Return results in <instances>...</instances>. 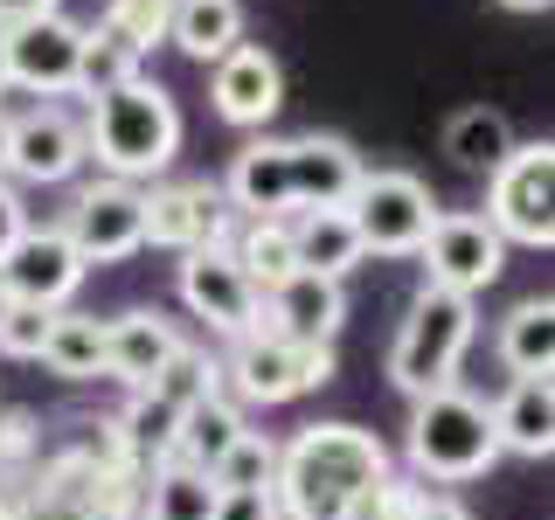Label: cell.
Listing matches in <instances>:
<instances>
[{
    "instance_id": "14",
    "label": "cell",
    "mask_w": 555,
    "mask_h": 520,
    "mask_svg": "<svg viewBox=\"0 0 555 520\" xmlns=\"http://www.w3.org/2000/svg\"><path fill=\"white\" fill-rule=\"evenodd\" d=\"M181 306L195 312L208 334H222V340H243V334L264 326V291L243 277V264H236L230 250L181 257Z\"/></svg>"
},
{
    "instance_id": "21",
    "label": "cell",
    "mask_w": 555,
    "mask_h": 520,
    "mask_svg": "<svg viewBox=\"0 0 555 520\" xmlns=\"http://www.w3.org/2000/svg\"><path fill=\"white\" fill-rule=\"evenodd\" d=\"M292 264L320 277H347L361 264V236L347 222V208H299L292 216Z\"/></svg>"
},
{
    "instance_id": "39",
    "label": "cell",
    "mask_w": 555,
    "mask_h": 520,
    "mask_svg": "<svg viewBox=\"0 0 555 520\" xmlns=\"http://www.w3.org/2000/svg\"><path fill=\"white\" fill-rule=\"evenodd\" d=\"M0 520H28V485L14 472H0Z\"/></svg>"
},
{
    "instance_id": "29",
    "label": "cell",
    "mask_w": 555,
    "mask_h": 520,
    "mask_svg": "<svg viewBox=\"0 0 555 520\" xmlns=\"http://www.w3.org/2000/svg\"><path fill=\"white\" fill-rule=\"evenodd\" d=\"M139 395H153V403H167L173 416H181V410L208 403V395H222V361L208 354V347L181 340V347H173V361H167V368L153 375V381H146Z\"/></svg>"
},
{
    "instance_id": "24",
    "label": "cell",
    "mask_w": 555,
    "mask_h": 520,
    "mask_svg": "<svg viewBox=\"0 0 555 520\" xmlns=\"http://www.w3.org/2000/svg\"><path fill=\"white\" fill-rule=\"evenodd\" d=\"M222 250L243 264V277H250L257 291H271L278 277H292L299 264H292V216H236V230Z\"/></svg>"
},
{
    "instance_id": "44",
    "label": "cell",
    "mask_w": 555,
    "mask_h": 520,
    "mask_svg": "<svg viewBox=\"0 0 555 520\" xmlns=\"http://www.w3.org/2000/svg\"><path fill=\"white\" fill-rule=\"evenodd\" d=\"M0 98H8V63H0Z\"/></svg>"
},
{
    "instance_id": "35",
    "label": "cell",
    "mask_w": 555,
    "mask_h": 520,
    "mask_svg": "<svg viewBox=\"0 0 555 520\" xmlns=\"http://www.w3.org/2000/svg\"><path fill=\"white\" fill-rule=\"evenodd\" d=\"M49 306H28V299H0V354L8 361H42V340H49Z\"/></svg>"
},
{
    "instance_id": "12",
    "label": "cell",
    "mask_w": 555,
    "mask_h": 520,
    "mask_svg": "<svg viewBox=\"0 0 555 520\" xmlns=\"http://www.w3.org/2000/svg\"><path fill=\"white\" fill-rule=\"evenodd\" d=\"M77 49H83V22L69 14H35V22L0 28V63H8V91H35V98H77Z\"/></svg>"
},
{
    "instance_id": "13",
    "label": "cell",
    "mask_w": 555,
    "mask_h": 520,
    "mask_svg": "<svg viewBox=\"0 0 555 520\" xmlns=\"http://www.w3.org/2000/svg\"><path fill=\"white\" fill-rule=\"evenodd\" d=\"M83 271L91 264L69 250L63 222H28V230L8 243V257H0V299H28V306L63 312L69 299H77Z\"/></svg>"
},
{
    "instance_id": "1",
    "label": "cell",
    "mask_w": 555,
    "mask_h": 520,
    "mask_svg": "<svg viewBox=\"0 0 555 520\" xmlns=\"http://www.w3.org/2000/svg\"><path fill=\"white\" fill-rule=\"evenodd\" d=\"M389 465V444L361 424H306L292 444H278V472H271V499L285 520H340V507L375 485Z\"/></svg>"
},
{
    "instance_id": "26",
    "label": "cell",
    "mask_w": 555,
    "mask_h": 520,
    "mask_svg": "<svg viewBox=\"0 0 555 520\" xmlns=\"http://www.w3.org/2000/svg\"><path fill=\"white\" fill-rule=\"evenodd\" d=\"M507 153H514V132H507V118H500L493 104H465V112H451L444 160L459 167V173H493Z\"/></svg>"
},
{
    "instance_id": "16",
    "label": "cell",
    "mask_w": 555,
    "mask_h": 520,
    "mask_svg": "<svg viewBox=\"0 0 555 520\" xmlns=\"http://www.w3.org/2000/svg\"><path fill=\"white\" fill-rule=\"evenodd\" d=\"M361 153L347 146L340 132H299L285 139V181H292V216L299 208H347V195H354L361 181Z\"/></svg>"
},
{
    "instance_id": "5",
    "label": "cell",
    "mask_w": 555,
    "mask_h": 520,
    "mask_svg": "<svg viewBox=\"0 0 555 520\" xmlns=\"http://www.w3.org/2000/svg\"><path fill=\"white\" fill-rule=\"evenodd\" d=\"M222 381H230V403H299L312 395L320 381H334V340H292V334H271V326H257V334L230 340V354H222Z\"/></svg>"
},
{
    "instance_id": "11",
    "label": "cell",
    "mask_w": 555,
    "mask_h": 520,
    "mask_svg": "<svg viewBox=\"0 0 555 520\" xmlns=\"http://www.w3.org/2000/svg\"><path fill=\"white\" fill-rule=\"evenodd\" d=\"M77 167H83V112H69L63 98H35L22 118H8V167H0V181L56 187Z\"/></svg>"
},
{
    "instance_id": "7",
    "label": "cell",
    "mask_w": 555,
    "mask_h": 520,
    "mask_svg": "<svg viewBox=\"0 0 555 520\" xmlns=\"http://www.w3.org/2000/svg\"><path fill=\"white\" fill-rule=\"evenodd\" d=\"M486 222L500 230V243H520V250H548L555 243V146L548 139L514 146L486 173Z\"/></svg>"
},
{
    "instance_id": "32",
    "label": "cell",
    "mask_w": 555,
    "mask_h": 520,
    "mask_svg": "<svg viewBox=\"0 0 555 520\" xmlns=\"http://www.w3.org/2000/svg\"><path fill=\"white\" fill-rule=\"evenodd\" d=\"M340 520H424V485L410 472H382L375 485H361L340 507Z\"/></svg>"
},
{
    "instance_id": "18",
    "label": "cell",
    "mask_w": 555,
    "mask_h": 520,
    "mask_svg": "<svg viewBox=\"0 0 555 520\" xmlns=\"http://www.w3.org/2000/svg\"><path fill=\"white\" fill-rule=\"evenodd\" d=\"M264 326L271 334H292V340H334L347 326V291L340 277H320V271H292L264 291Z\"/></svg>"
},
{
    "instance_id": "20",
    "label": "cell",
    "mask_w": 555,
    "mask_h": 520,
    "mask_svg": "<svg viewBox=\"0 0 555 520\" xmlns=\"http://www.w3.org/2000/svg\"><path fill=\"white\" fill-rule=\"evenodd\" d=\"M236 216H292V181H285V139H250L222 181Z\"/></svg>"
},
{
    "instance_id": "9",
    "label": "cell",
    "mask_w": 555,
    "mask_h": 520,
    "mask_svg": "<svg viewBox=\"0 0 555 520\" xmlns=\"http://www.w3.org/2000/svg\"><path fill=\"white\" fill-rule=\"evenodd\" d=\"M424 285L438 291H459V299H479L486 285H500V271H507V243H500V230L486 216H473V208H438V222H430L424 236Z\"/></svg>"
},
{
    "instance_id": "30",
    "label": "cell",
    "mask_w": 555,
    "mask_h": 520,
    "mask_svg": "<svg viewBox=\"0 0 555 520\" xmlns=\"http://www.w3.org/2000/svg\"><path fill=\"white\" fill-rule=\"evenodd\" d=\"M173 416L167 403H153V395H132L126 416H112V438L126 444V458L139 465V472H153V465H167L173 458Z\"/></svg>"
},
{
    "instance_id": "43",
    "label": "cell",
    "mask_w": 555,
    "mask_h": 520,
    "mask_svg": "<svg viewBox=\"0 0 555 520\" xmlns=\"http://www.w3.org/2000/svg\"><path fill=\"white\" fill-rule=\"evenodd\" d=\"M500 8H520V14H542L548 0H500Z\"/></svg>"
},
{
    "instance_id": "34",
    "label": "cell",
    "mask_w": 555,
    "mask_h": 520,
    "mask_svg": "<svg viewBox=\"0 0 555 520\" xmlns=\"http://www.w3.org/2000/svg\"><path fill=\"white\" fill-rule=\"evenodd\" d=\"M104 28L118 35V42L132 49V56H146V49L167 42V22H173V0H112V8L98 14Z\"/></svg>"
},
{
    "instance_id": "31",
    "label": "cell",
    "mask_w": 555,
    "mask_h": 520,
    "mask_svg": "<svg viewBox=\"0 0 555 520\" xmlns=\"http://www.w3.org/2000/svg\"><path fill=\"white\" fill-rule=\"evenodd\" d=\"M126 77H139V56L104 22H91V28H83V49H77V98L91 104L98 91H118Z\"/></svg>"
},
{
    "instance_id": "28",
    "label": "cell",
    "mask_w": 555,
    "mask_h": 520,
    "mask_svg": "<svg viewBox=\"0 0 555 520\" xmlns=\"http://www.w3.org/2000/svg\"><path fill=\"white\" fill-rule=\"evenodd\" d=\"M500 361L514 375H548L555 368V306L548 299H520L500 320Z\"/></svg>"
},
{
    "instance_id": "4",
    "label": "cell",
    "mask_w": 555,
    "mask_h": 520,
    "mask_svg": "<svg viewBox=\"0 0 555 520\" xmlns=\"http://www.w3.org/2000/svg\"><path fill=\"white\" fill-rule=\"evenodd\" d=\"M479 334V306L473 299H459V291H438V285H424L410 299L403 312V326H396V347H389V381L410 395H438L459 381V361H465V347H473Z\"/></svg>"
},
{
    "instance_id": "38",
    "label": "cell",
    "mask_w": 555,
    "mask_h": 520,
    "mask_svg": "<svg viewBox=\"0 0 555 520\" xmlns=\"http://www.w3.org/2000/svg\"><path fill=\"white\" fill-rule=\"evenodd\" d=\"M28 230V208H22V195H14V181H0V257H8V243Z\"/></svg>"
},
{
    "instance_id": "19",
    "label": "cell",
    "mask_w": 555,
    "mask_h": 520,
    "mask_svg": "<svg viewBox=\"0 0 555 520\" xmlns=\"http://www.w3.org/2000/svg\"><path fill=\"white\" fill-rule=\"evenodd\" d=\"M493 438L514 458H548L555 451V389L548 375H514V389L493 403Z\"/></svg>"
},
{
    "instance_id": "23",
    "label": "cell",
    "mask_w": 555,
    "mask_h": 520,
    "mask_svg": "<svg viewBox=\"0 0 555 520\" xmlns=\"http://www.w3.org/2000/svg\"><path fill=\"white\" fill-rule=\"evenodd\" d=\"M167 42L195 63H222L243 42V0H173Z\"/></svg>"
},
{
    "instance_id": "27",
    "label": "cell",
    "mask_w": 555,
    "mask_h": 520,
    "mask_svg": "<svg viewBox=\"0 0 555 520\" xmlns=\"http://www.w3.org/2000/svg\"><path fill=\"white\" fill-rule=\"evenodd\" d=\"M42 368L63 381H104V320L91 312H56L42 340Z\"/></svg>"
},
{
    "instance_id": "42",
    "label": "cell",
    "mask_w": 555,
    "mask_h": 520,
    "mask_svg": "<svg viewBox=\"0 0 555 520\" xmlns=\"http://www.w3.org/2000/svg\"><path fill=\"white\" fill-rule=\"evenodd\" d=\"M8 118H14V112L0 104V167H8Z\"/></svg>"
},
{
    "instance_id": "15",
    "label": "cell",
    "mask_w": 555,
    "mask_h": 520,
    "mask_svg": "<svg viewBox=\"0 0 555 520\" xmlns=\"http://www.w3.org/2000/svg\"><path fill=\"white\" fill-rule=\"evenodd\" d=\"M216 77H208V98H216V118L236 132H264L278 118V104H285V69H278L271 49L257 42H236L222 63H208Z\"/></svg>"
},
{
    "instance_id": "2",
    "label": "cell",
    "mask_w": 555,
    "mask_h": 520,
    "mask_svg": "<svg viewBox=\"0 0 555 520\" xmlns=\"http://www.w3.org/2000/svg\"><path fill=\"white\" fill-rule=\"evenodd\" d=\"M173 153H181V104L146 69L83 104V160H98L104 181H160Z\"/></svg>"
},
{
    "instance_id": "10",
    "label": "cell",
    "mask_w": 555,
    "mask_h": 520,
    "mask_svg": "<svg viewBox=\"0 0 555 520\" xmlns=\"http://www.w3.org/2000/svg\"><path fill=\"white\" fill-rule=\"evenodd\" d=\"M63 236L83 264H126L132 250H146V208H139L132 181H83L63 208Z\"/></svg>"
},
{
    "instance_id": "25",
    "label": "cell",
    "mask_w": 555,
    "mask_h": 520,
    "mask_svg": "<svg viewBox=\"0 0 555 520\" xmlns=\"http://www.w3.org/2000/svg\"><path fill=\"white\" fill-rule=\"evenodd\" d=\"M139 520H216V479L195 465H153L139 485Z\"/></svg>"
},
{
    "instance_id": "36",
    "label": "cell",
    "mask_w": 555,
    "mask_h": 520,
    "mask_svg": "<svg viewBox=\"0 0 555 520\" xmlns=\"http://www.w3.org/2000/svg\"><path fill=\"white\" fill-rule=\"evenodd\" d=\"M28 458H35V416L28 410H0V472L22 479Z\"/></svg>"
},
{
    "instance_id": "33",
    "label": "cell",
    "mask_w": 555,
    "mask_h": 520,
    "mask_svg": "<svg viewBox=\"0 0 555 520\" xmlns=\"http://www.w3.org/2000/svg\"><path fill=\"white\" fill-rule=\"evenodd\" d=\"M271 472H278V444L264 438V430H243V438L230 444V458H222L208 479H216V493H264Z\"/></svg>"
},
{
    "instance_id": "8",
    "label": "cell",
    "mask_w": 555,
    "mask_h": 520,
    "mask_svg": "<svg viewBox=\"0 0 555 520\" xmlns=\"http://www.w3.org/2000/svg\"><path fill=\"white\" fill-rule=\"evenodd\" d=\"M139 208H146V243H160L173 257L222 250L236 230V208L222 195V181H153L139 187Z\"/></svg>"
},
{
    "instance_id": "17",
    "label": "cell",
    "mask_w": 555,
    "mask_h": 520,
    "mask_svg": "<svg viewBox=\"0 0 555 520\" xmlns=\"http://www.w3.org/2000/svg\"><path fill=\"white\" fill-rule=\"evenodd\" d=\"M173 347H181V326L167 312H153V306L118 312V320H104V381H126L139 395L173 361Z\"/></svg>"
},
{
    "instance_id": "40",
    "label": "cell",
    "mask_w": 555,
    "mask_h": 520,
    "mask_svg": "<svg viewBox=\"0 0 555 520\" xmlns=\"http://www.w3.org/2000/svg\"><path fill=\"white\" fill-rule=\"evenodd\" d=\"M63 0H0V28H14V22H35V14H56Z\"/></svg>"
},
{
    "instance_id": "22",
    "label": "cell",
    "mask_w": 555,
    "mask_h": 520,
    "mask_svg": "<svg viewBox=\"0 0 555 520\" xmlns=\"http://www.w3.org/2000/svg\"><path fill=\"white\" fill-rule=\"evenodd\" d=\"M243 403L230 395H208V403L181 410V424H173V465H195V472H216L222 458H230V444L243 438Z\"/></svg>"
},
{
    "instance_id": "41",
    "label": "cell",
    "mask_w": 555,
    "mask_h": 520,
    "mask_svg": "<svg viewBox=\"0 0 555 520\" xmlns=\"http://www.w3.org/2000/svg\"><path fill=\"white\" fill-rule=\"evenodd\" d=\"M424 520H473V514H465L459 493H430V485H424Z\"/></svg>"
},
{
    "instance_id": "37",
    "label": "cell",
    "mask_w": 555,
    "mask_h": 520,
    "mask_svg": "<svg viewBox=\"0 0 555 520\" xmlns=\"http://www.w3.org/2000/svg\"><path fill=\"white\" fill-rule=\"evenodd\" d=\"M216 520H285V514H278V499L264 485V493H216Z\"/></svg>"
},
{
    "instance_id": "6",
    "label": "cell",
    "mask_w": 555,
    "mask_h": 520,
    "mask_svg": "<svg viewBox=\"0 0 555 520\" xmlns=\"http://www.w3.org/2000/svg\"><path fill=\"white\" fill-rule=\"evenodd\" d=\"M347 222L361 236V257H416L438 222V202L430 187L403 167H369L347 195Z\"/></svg>"
},
{
    "instance_id": "3",
    "label": "cell",
    "mask_w": 555,
    "mask_h": 520,
    "mask_svg": "<svg viewBox=\"0 0 555 520\" xmlns=\"http://www.w3.org/2000/svg\"><path fill=\"white\" fill-rule=\"evenodd\" d=\"M410 479L416 485H473L500 465V438H493V410L479 395H465L459 381L438 395L410 403V438H403Z\"/></svg>"
}]
</instances>
